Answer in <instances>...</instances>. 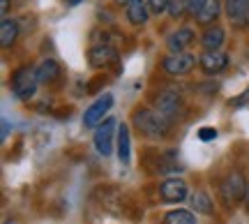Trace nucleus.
Instances as JSON below:
<instances>
[{"label": "nucleus", "mask_w": 249, "mask_h": 224, "mask_svg": "<svg viewBox=\"0 0 249 224\" xmlns=\"http://www.w3.org/2000/svg\"><path fill=\"white\" fill-rule=\"evenodd\" d=\"M134 125L141 134L150 136V139H160V136H166L171 123L164 120L155 109H136L134 111Z\"/></svg>", "instance_id": "1"}, {"label": "nucleus", "mask_w": 249, "mask_h": 224, "mask_svg": "<svg viewBox=\"0 0 249 224\" xmlns=\"http://www.w3.org/2000/svg\"><path fill=\"white\" fill-rule=\"evenodd\" d=\"M37 86H39V81H37L35 67L23 65V67L14 70V74H12V93H14L17 99H30L37 93Z\"/></svg>", "instance_id": "2"}, {"label": "nucleus", "mask_w": 249, "mask_h": 224, "mask_svg": "<svg viewBox=\"0 0 249 224\" xmlns=\"http://www.w3.org/2000/svg\"><path fill=\"white\" fill-rule=\"evenodd\" d=\"M155 111L160 113L164 120H178L180 113H182V97L173 90H161L160 95L155 97Z\"/></svg>", "instance_id": "3"}, {"label": "nucleus", "mask_w": 249, "mask_h": 224, "mask_svg": "<svg viewBox=\"0 0 249 224\" xmlns=\"http://www.w3.org/2000/svg\"><path fill=\"white\" fill-rule=\"evenodd\" d=\"M113 136H118V123L113 118H107V120L95 130V136H92L95 148H97V152L102 157H108V155L113 152Z\"/></svg>", "instance_id": "4"}, {"label": "nucleus", "mask_w": 249, "mask_h": 224, "mask_svg": "<svg viewBox=\"0 0 249 224\" xmlns=\"http://www.w3.org/2000/svg\"><path fill=\"white\" fill-rule=\"evenodd\" d=\"M196 67V56L185 51V54H171L161 60V70L169 74V76H182L189 74Z\"/></svg>", "instance_id": "5"}, {"label": "nucleus", "mask_w": 249, "mask_h": 224, "mask_svg": "<svg viewBox=\"0 0 249 224\" xmlns=\"http://www.w3.org/2000/svg\"><path fill=\"white\" fill-rule=\"evenodd\" d=\"M113 107V95H102L97 102H92L88 109H86V113H83V125L86 127H99L104 120H107V113L111 111Z\"/></svg>", "instance_id": "6"}, {"label": "nucleus", "mask_w": 249, "mask_h": 224, "mask_svg": "<svg viewBox=\"0 0 249 224\" xmlns=\"http://www.w3.org/2000/svg\"><path fill=\"white\" fill-rule=\"evenodd\" d=\"M222 192L229 201H245V197L249 192V183L242 176V171H231L226 176V180L222 183Z\"/></svg>", "instance_id": "7"}, {"label": "nucleus", "mask_w": 249, "mask_h": 224, "mask_svg": "<svg viewBox=\"0 0 249 224\" xmlns=\"http://www.w3.org/2000/svg\"><path fill=\"white\" fill-rule=\"evenodd\" d=\"M224 14L235 28L249 26V0H224Z\"/></svg>", "instance_id": "8"}, {"label": "nucleus", "mask_w": 249, "mask_h": 224, "mask_svg": "<svg viewBox=\"0 0 249 224\" xmlns=\"http://www.w3.org/2000/svg\"><path fill=\"white\" fill-rule=\"evenodd\" d=\"M118 63V51L111 44H95L90 46L88 51V65L95 67V70H102V67H108V65Z\"/></svg>", "instance_id": "9"}, {"label": "nucleus", "mask_w": 249, "mask_h": 224, "mask_svg": "<svg viewBox=\"0 0 249 224\" xmlns=\"http://www.w3.org/2000/svg\"><path fill=\"white\" fill-rule=\"evenodd\" d=\"M160 199L166 204H180L187 199V183L180 178H166L160 185Z\"/></svg>", "instance_id": "10"}, {"label": "nucleus", "mask_w": 249, "mask_h": 224, "mask_svg": "<svg viewBox=\"0 0 249 224\" xmlns=\"http://www.w3.org/2000/svg\"><path fill=\"white\" fill-rule=\"evenodd\" d=\"M194 39H196L194 30H192V28H187V26H182V28H178L176 33H171L169 35L166 46H169L171 54H185L187 49L194 44Z\"/></svg>", "instance_id": "11"}, {"label": "nucleus", "mask_w": 249, "mask_h": 224, "mask_svg": "<svg viewBox=\"0 0 249 224\" xmlns=\"http://www.w3.org/2000/svg\"><path fill=\"white\" fill-rule=\"evenodd\" d=\"M198 65L205 74H219L222 70H226L229 65V56L222 54V51H205L201 58H198Z\"/></svg>", "instance_id": "12"}, {"label": "nucleus", "mask_w": 249, "mask_h": 224, "mask_svg": "<svg viewBox=\"0 0 249 224\" xmlns=\"http://www.w3.org/2000/svg\"><path fill=\"white\" fill-rule=\"evenodd\" d=\"M124 14H127V21H129L132 26H145L148 19H150L148 0H132V2L127 5V9H124Z\"/></svg>", "instance_id": "13"}, {"label": "nucleus", "mask_w": 249, "mask_h": 224, "mask_svg": "<svg viewBox=\"0 0 249 224\" xmlns=\"http://www.w3.org/2000/svg\"><path fill=\"white\" fill-rule=\"evenodd\" d=\"M35 74H37L39 86H49V83L58 81V76H60V65L55 63L53 58H44V60L35 67Z\"/></svg>", "instance_id": "14"}, {"label": "nucleus", "mask_w": 249, "mask_h": 224, "mask_svg": "<svg viewBox=\"0 0 249 224\" xmlns=\"http://www.w3.org/2000/svg\"><path fill=\"white\" fill-rule=\"evenodd\" d=\"M226 42V33H224L222 26H210L203 30V35H201V46H203L205 51H219Z\"/></svg>", "instance_id": "15"}, {"label": "nucleus", "mask_w": 249, "mask_h": 224, "mask_svg": "<svg viewBox=\"0 0 249 224\" xmlns=\"http://www.w3.org/2000/svg\"><path fill=\"white\" fill-rule=\"evenodd\" d=\"M118 160L123 162V164H129V160H132V136H129V127L124 125H118Z\"/></svg>", "instance_id": "16"}, {"label": "nucleus", "mask_w": 249, "mask_h": 224, "mask_svg": "<svg viewBox=\"0 0 249 224\" xmlns=\"http://www.w3.org/2000/svg\"><path fill=\"white\" fill-rule=\"evenodd\" d=\"M18 30H21V28H18L17 19L5 17L2 21H0V44H2V49H7V46H12L14 42H17Z\"/></svg>", "instance_id": "17"}, {"label": "nucleus", "mask_w": 249, "mask_h": 224, "mask_svg": "<svg viewBox=\"0 0 249 224\" xmlns=\"http://www.w3.org/2000/svg\"><path fill=\"white\" fill-rule=\"evenodd\" d=\"M222 0H208L205 2V7H203V12L196 17V23H201V26H205V28H210V26H214V21H217V17H219V12H222Z\"/></svg>", "instance_id": "18"}, {"label": "nucleus", "mask_w": 249, "mask_h": 224, "mask_svg": "<svg viewBox=\"0 0 249 224\" xmlns=\"http://www.w3.org/2000/svg\"><path fill=\"white\" fill-rule=\"evenodd\" d=\"M189 206H192V210L194 213H201V215H213V201H210V197L205 194L203 189H196L194 194L189 197Z\"/></svg>", "instance_id": "19"}, {"label": "nucleus", "mask_w": 249, "mask_h": 224, "mask_svg": "<svg viewBox=\"0 0 249 224\" xmlns=\"http://www.w3.org/2000/svg\"><path fill=\"white\" fill-rule=\"evenodd\" d=\"M161 224H198V222H196V215L192 210L176 208V210H169L166 215L161 217Z\"/></svg>", "instance_id": "20"}, {"label": "nucleus", "mask_w": 249, "mask_h": 224, "mask_svg": "<svg viewBox=\"0 0 249 224\" xmlns=\"http://www.w3.org/2000/svg\"><path fill=\"white\" fill-rule=\"evenodd\" d=\"M169 14H171V19H182L187 14V0H171Z\"/></svg>", "instance_id": "21"}, {"label": "nucleus", "mask_w": 249, "mask_h": 224, "mask_svg": "<svg viewBox=\"0 0 249 224\" xmlns=\"http://www.w3.org/2000/svg\"><path fill=\"white\" fill-rule=\"evenodd\" d=\"M205 2H208V0H187V14L196 19L201 12H203Z\"/></svg>", "instance_id": "22"}, {"label": "nucleus", "mask_w": 249, "mask_h": 224, "mask_svg": "<svg viewBox=\"0 0 249 224\" xmlns=\"http://www.w3.org/2000/svg\"><path fill=\"white\" fill-rule=\"evenodd\" d=\"M169 2L171 0H148V7L152 14H164V12H169Z\"/></svg>", "instance_id": "23"}, {"label": "nucleus", "mask_w": 249, "mask_h": 224, "mask_svg": "<svg viewBox=\"0 0 249 224\" xmlns=\"http://www.w3.org/2000/svg\"><path fill=\"white\" fill-rule=\"evenodd\" d=\"M198 139L201 141H213V139H217V130L214 127H201L198 130Z\"/></svg>", "instance_id": "24"}, {"label": "nucleus", "mask_w": 249, "mask_h": 224, "mask_svg": "<svg viewBox=\"0 0 249 224\" xmlns=\"http://www.w3.org/2000/svg\"><path fill=\"white\" fill-rule=\"evenodd\" d=\"M245 102H249V88L242 93L240 97H235V99H231V107H242Z\"/></svg>", "instance_id": "25"}, {"label": "nucleus", "mask_w": 249, "mask_h": 224, "mask_svg": "<svg viewBox=\"0 0 249 224\" xmlns=\"http://www.w3.org/2000/svg\"><path fill=\"white\" fill-rule=\"evenodd\" d=\"M2 5H0V9H2V19L7 17V9H9V0H0Z\"/></svg>", "instance_id": "26"}, {"label": "nucleus", "mask_w": 249, "mask_h": 224, "mask_svg": "<svg viewBox=\"0 0 249 224\" xmlns=\"http://www.w3.org/2000/svg\"><path fill=\"white\" fill-rule=\"evenodd\" d=\"M7 132H9V123L2 120V139H7Z\"/></svg>", "instance_id": "27"}, {"label": "nucleus", "mask_w": 249, "mask_h": 224, "mask_svg": "<svg viewBox=\"0 0 249 224\" xmlns=\"http://www.w3.org/2000/svg\"><path fill=\"white\" fill-rule=\"evenodd\" d=\"M81 2H83V0H67V5H70V7H76V5H81Z\"/></svg>", "instance_id": "28"}, {"label": "nucleus", "mask_w": 249, "mask_h": 224, "mask_svg": "<svg viewBox=\"0 0 249 224\" xmlns=\"http://www.w3.org/2000/svg\"><path fill=\"white\" fill-rule=\"evenodd\" d=\"M113 2H116V5H124V7H127V5H129L132 0H113Z\"/></svg>", "instance_id": "29"}, {"label": "nucleus", "mask_w": 249, "mask_h": 224, "mask_svg": "<svg viewBox=\"0 0 249 224\" xmlns=\"http://www.w3.org/2000/svg\"><path fill=\"white\" fill-rule=\"evenodd\" d=\"M245 208L249 210V192H247V197H245Z\"/></svg>", "instance_id": "30"}]
</instances>
